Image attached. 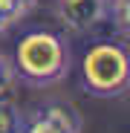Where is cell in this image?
<instances>
[{
  "instance_id": "1",
  "label": "cell",
  "mask_w": 130,
  "mask_h": 133,
  "mask_svg": "<svg viewBox=\"0 0 130 133\" xmlns=\"http://www.w3.org/2000/svg\"><path fill=\"white\" fill-rule=\"evenodd\" d=\"M70 43L49 29H32L15 46V72L26 84L46 87L67 75Z\"/></svg>"
},
{
  "instance_id": "2",
  "label": "cell",
  "mask_w": 130,
  "mask_h": 133,
  "mask_svg": "<svg viewBox=\"0 0 130 133\" xmlns=\"http://www.w3.org/2000/svg\"><path fill=\"white\" fill-rule=\"evenodd\" d=\"M81 84L95 98H116L130 84V55L116 41H98L81 58Z\"/></svg>"
},
{
  "instance_id": "3",
  "label": "cell",
  "mask_w": 130,
  "mask_h": 133,
  "mask_svg": "<svg viewBox=\"0 0 130 133\" xmlns=\"http://www.w3.org/2000/svg\"><path fill=\"white\" fill-rule=\"evenodd\" d=\"M58 20L70 32H87L107 17L110 3L107 0H58Z\"/></svg>"
},
{
  "instance_id": "4",
  "label": "cell",
  "mask_w": 130,
  "mask_h": 133,
  "mask_svg": "<svg viewBox=\"0 0 130 133\" xmlns=\"http://www.w3.org/2000/svg\"><path fill=\"white\" fill-rule=\"evenodd\" d=\"M23 133H81V119L75 110L52 104V107H43L40 113H35L23 124Z\"/></svg>"
},
{
  "instance_id": "5",
  "label": "cell",
  "mask_w": 130,
  "mask_h": 133,
  "mask_svg": "<svg viewBox=\"0 0 130 133\" xmlns=\"http://www.w3.org/2000/svg\"><path fill=\"white\" fill-rule=\"evenodd\" d=\"M23 124H26V116L0 96V133H23Z\"/></svg>"
},
{
  "instance_id": "6",
  "label": "cell",
  "mask_w": 130,
  "mask_h": 133,
  "mask_svg": "<svg viewBox=\"0 0 130 133\" xmlns=\"http://www.w3.org/2000/svg\"><path fill=\"white\" fill-rule=\"evenodd\" d=\"M29 3L32 0H0V32L15 26L17 20L29 12Z\"/></svg>"
},
{
  "instance_id": "7",
  "label": "cell",
  "mask_w": 130,
  "mask_h": 133,
  "mask_svg": "<svg viewBox=\"0 0 130 133\" xmlns=\"http://www.w3.org/2000/svg\"><path fill=\"white\" fill-rule=\"evenodd\" d=\"M9 81H12V66L0 58V96L6 93V87H9Z\"/></svg>"
},
{
  "instance_id": "8",
  "label": "cell",
  "mask_w": 130,
  "mask_h": 133,
  "mask_svg": "<svg viewBox=\"0 0 130 133\" xmlns=\"http://www.w3.org/2000/svg\"><path fill=\"white\" fill-rule=\"evenodd\" d=\"M107 3H121V0H107Z\"/></svg>"
}]
</instances>
